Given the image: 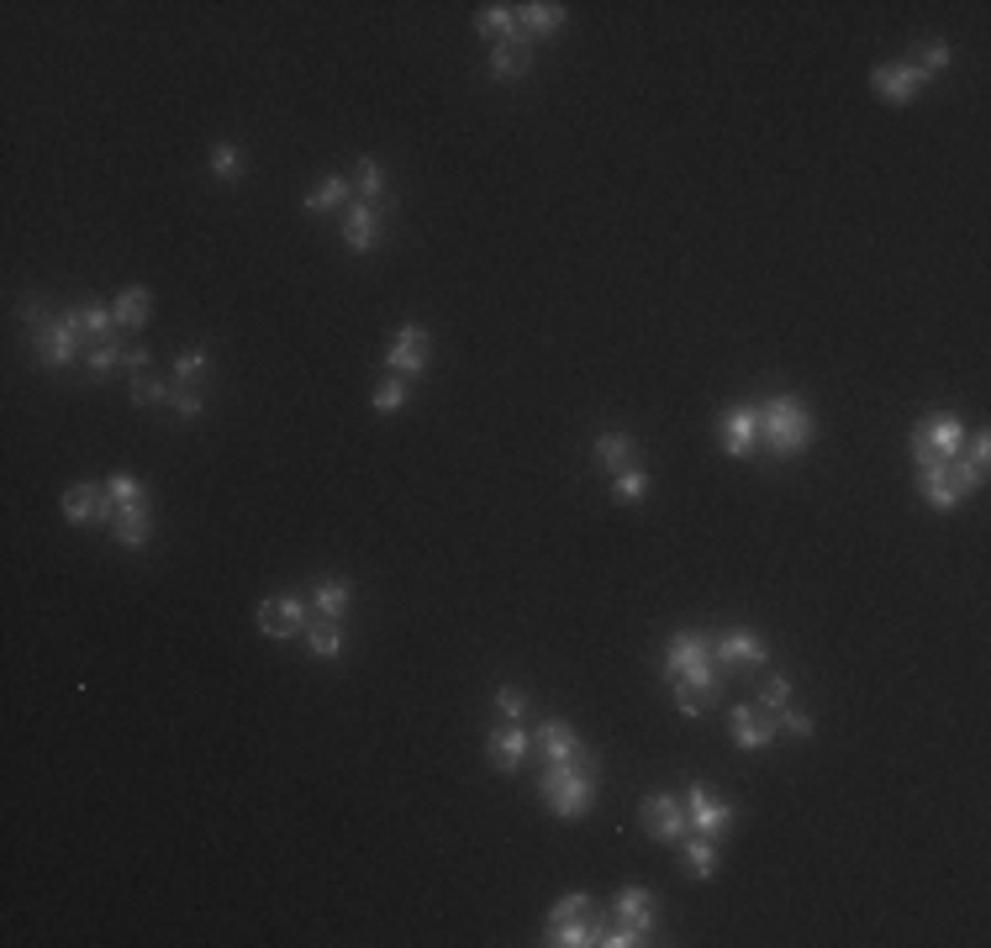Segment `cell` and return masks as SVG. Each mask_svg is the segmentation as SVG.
<instances>
[{"mask_svg":"<svg viewBox=\"0 0 991 948\" xmlns=\"http://www.w3.org/2000/svg\"><path fill=\"white\" fill-rule=\"evenodd\" d=\"M665 675L676 680V707L686 717H707V711L723 701V669L712 664V648L701 633H676L665 643Z\"/></svg>","mask_w":991,"mask_h":948,"instance_id":"6da1fadb","label":"cell"},{"mask_svg":"<svg viewBox=\"0 0 991 948\" xmlns=\"http://www.w3.org/2000/svg\"><path fill=\"white\" fill-rule=\"evenodd\" d=\"M812 438H818V422H812V411L807 401L797 396H771V401L760 406V449L771 453V459H801V453L812 449Z\"/></svg>","mask_w":991,"mask_h":948,"instance_id":"7a4b0ae2","label":"cell"},{"mask_svg":"<svg viewBox=\"0 0 991 948\" xmlns=\"http://www.w3.org/2000/svg\"><path fill=\"white\" fill-rule=\"evenodd\" d=\"M659 927V906H654L649 885H623L617 901H612V923L602 933V948H638L654 938Z\"/></svg>","mask_w":991,"mask_h":948,"instance_id":"3957f363","label":"cell"},{"mask_svg":"<svg viewBox=\"0 0 991 948\" xmlns=\"http://www.w3.org/2000/svg\"><path fill=\"white\" fill-rule=\"evenodd\" d=\"M538 796H543V806L554 811L559 822H581V817H591V806H596V769L543 764V775H538Z\"/></svg>","mask_w":991,"mask_h":948,"instance_id":"277c9868","label":"cell"},{"mask_svg":"<svg viewBox=\"0 0 991 948\" xmlns=\"http://www.w3.org/2000/svg\"><path fill=\"white\" fill-rule=\"evenodd\" d=\"M312 601L306 595H295V591H274L259 601V633L274 643H291L306 633V622H312V612H306Z\"/></svg>","mask_w":991,"mask_h":948,"instance_id":"5b68a950","label":"cell"},{"mask_svg":"<svg viewBox=\"0 0 991 948\" xmlns=\"http://www.w3.org/2000/svg\"><path fill=\"white\" fill-rule=\"evenodd\" d=\"M532 743L543 748V764H564V769H596V754L585 748L581 733H575L564 717H543Z\"/></svg>","mask_w":991,"mask_h":948,"instance_id":"8992f818","label":"cell"},{"mask_svg":"<svg viewBox=\"0 0 991 948\" xmlns=\"http://www.w3.org/2000/svg\"><path fill=\"white\" fill-rule=\"evenodd\" d=\"M386 216H390V201H348L343 206V243L348 254H375L380 237H386Z\"/></svg>","mask_w":991,"mask_h":948,"instance_id":"52a82bcc","label":"cell"},{"mask_svg":"<svg viewBox=\"0 0 991 948\" xmlns=\"http://www.w3.org/2000/svg\"><path fill=\"white\" fill-rule=\"evenodd\" d=\"M32 358H37L43 369H69L74 358H85V343H79L69 316H58V322L49 316L43 327H32Z\"/></svg>","mask_w":991,"mask_h":948,"instance_id":"ba28073f","label":"cell"},{"mask_svg":"<svg viewBox=\"0 0 991 948\" xmlns=\"http://www.w3.org/2000/svg\"><path fill=\"white\" fill-rule=\"evenodd\" d=\"M638 822H644V832H649L654 843H680V838L691 832V822H686V801L670 796V790H649V796L638 801Z\"/></svg>","mask_w":991,"mask_h":948,"instance_id":"9c48e42d","label":"cell"},{"mask_svg":"<svg viewBox=\"0 0 991 948\" xmlns=\"http://www.w3.org/2000/svg\"><path fill=\"white\" fill-rule=\"evenodd\" d=\"M680 801H686V822H691V832H707V838H723V832L733 828V822H739V806H733V801H723V796H718L712 785H701V780L691 785V790H686Z\"/></svg>","mask_w":991,"mask_h":948,"instance_id":"30bf717a","label":"cell"},{"mask_svg":"<svg viewBox=\"0 0 991 948\" xmlns=\"http://www.w3.org/2000/svg\"><path fill=\"white\" fill-rule=\"evenodd\" d=\"M428 358H433V332H428V327H401L386 343V375H401V379L417 385V379L428 375Z\"/></svg>","mask_w":991,"mask_h":948,"instance_id":"8fae6325","label":"cell"},{"mask_svg":"<svg viewBox=\"0 0 991 948\" xmlns=\"http://www.w3.org/2000/svg\"><path fill=\"white\" fill-rule=\"evenodd\" d=\"M707 648H712V664H718V669H750V664L771 659V643L760 638L754 627H728L718 638H707Z\"/></svg>","mask_w":991,"mask_h":948,"instance_id":"7c38bea8","label":"cell"},{"mask_svg":"<svg viewBox=\"0 0 991 948\" xmlns=\"http://www.w3.org/2000/svg\"><path fill=\"white\" fill-rule=\"evenodd\" d=\"M718 449L728 459H754L760 453V406H728L718 422Z\"/></svg>","mask_w":991,"mask_h":948,"instance_id":"4fadbf2b","label":"cell"},{"mask_svg":"<svg viewBox=\"0 0 991 948\" xmlns=\"http://www.w3.org/2000/svg\"><path fill=\"white\" fill-rule=\"evenodd\" d=\"M58 511H64V521L69 527H96V521H117V506H111V496H106V485H69L64 496H58Z\"/></svg>","mask_w":991,"mask_h":948,"instance_id":"5bb4252c","label":"cell"},{"mask_svg":"<svg viewBox=\"0 0 991 948\" xmlns=\"http://www.w3.org/2000/svg\"><path fill=\"white\" fill-rule=\"evenodd\" d=\"M871 90L886 100V106H907V100H918L923 90H928V74L907 58V64H881V69H871Z\"/></svg>","mask_w":991,"mask_h":948,"instance_id":"9a60e30c","label":"cell"},{"mask_svg":"<svg viewBox=\"0 0 991 948\" xmlns=\"http://www.w3.org/2000/svg\"><path fill=\"white\" fill-rule=\"evenodd\" d=\"M966 422L955 417V411H934V417H923L918 427H913V443H923L928 453H939V459H960V449H966Z\"/></svg>","mask_w":991,"mask_h":948,"instance_id":"2e32d148","label":"cell"},{"mask_svg":"<svg viewBox=\"0 0 991 948\" xmlns=\"http://www.w3.org/2000/svg\"><path fill=\"white\" fill-rule=\"evenodd\" d=\"M728 733H733L739 748L760 754V748H771L775 737H780V728H775V711H765L760 701H754V707H733V711H728Z\"/></svg>","mask_w":991,"mask_h":948,"instance_id":"e0dca14e","label":"cell"},{"mask_svg":"<svg viewBox=\"0 0 991 948\" xmlns=\"http://www.w3.org/2000/svg\"><path fill=\"white\" fill-rule=\"evenodd\" d=\"M528 748H532L528 728H523V722H502V728L491 733V743H485V758H491L496 775H517L523 758H528Z\"/></svg>","mask_w":991,"mask_h":948,"instance_id":"ac0fdd59","label":"cell"},{"mask_svg":"<svg viewBox=\"0 0 991 948\" xmlns=\"http://www.w3.org/2000/svg\"><path fill=\"white\" fill-rule=\"evenodd\" d=\"M517 11V37L523 43H543V37H554L564 17H570V6H559V0H532V6H511Z\"/></svg>","mask_w":991,"mask_h":948,"instance_id":"d6986e66","label":"cell"},{"mask_svg":"<svg viewBox=\"0 0 991 948\" xmlns=\"http://www.w3.org/2000/svg\"><path fill=\"white\" fill-rule=\"evenodd\" d=\"M606 933V917L591 906L585 917H570V923H543V944L549 948H596Z\"/></svg>","mask_w":991,"mask_h":948,"instance_id":"ffe728a7","label":"cell"},{"mask_svg":"<svg viewBox=\"0 0 991 948\" xmlns=\"http://www.w3.org/2000/svg\"><path fill=\"white\" fill-rule=\"evenodd\" d=\"M348 201H354V180H343V174H322V180L306 190V201H301V206H306L312 216H327V212H343Z\"/></svg>","mask_w":991,"mask_h":948,"instance_id":"44dd1931","label":"cell"},{"mask_svg":"<svg viewBox=\"0 0 991 948\" xmlns=\"http://www.w3.org/2000/svg\"><path fill=\"white\" fill-rule=\"evenodd\" d=\"M918 485H923V500H928L934 511H955V506L970 496L966 485H960V474H955V464L939 474H918Z\"/></svg>","mask_w":991,"mask_h":948,"instance_id":"7402d4cb","label":"cell"},{"mask_svg":"<svg viewBox=\"0 0 991 948\" xmlns=\"http://www.w3.org/2000/svg\"><path fill=\"white\" fill-rule=\"evenodd\" d=\"M306 601H312V612H316V616H333V622H343L348 601H354V585H348L343 574H333V580H312Z\"/></svg>","mask_w":991,"mask_h":948,"instance_id":"603a6c76","label":"cell"},{"mask_svg":"<svg viewBox=\"0 0 991 948\" xmlns=\"http://www.w3.org/2000/svg\"><path fill=\"white\" fill-rule=\"evenodd\" d=\"M591 453H596V464H602L606 474H623L628 464H638V443H633L628 432H596Z\"/></svg>","mask_w":991,"mask_h":948,"instance_id":"cb8c5ba5","label":"cell"},{"mask_svg":"<svg viewBox=\"0 0 991 948\" xmlns=\"http://www.w3.org/2000/svg\"><path fill=\"white\" fill-rule=\"evenodd\" d=\"M148 311H153V290H148V284H127V290H117V301H111V316H117L121 332H138L148 322Z\"/></svg>","mask_w":991,"mask_h":948,"instance_id":"d4e9b609","label":"cell"},{"mask_svg":"<svg viewBox=\"0 0 991 948\" xmlns=\"http://www.w3.org/2000/svg\"><path fill=\"white\" fill-rule=\"evenodd\" d=\"M532 53H538V47L523 43V37L496 43V47H491V79H523V74L532 69Z\"/></svg>","mask_w":991,"mask_h":948,"instance_id":"484cf974","label":"cell"},{"mask_svg":"<svg viewBox=\"0 0 991 948\" xmlns=\"http://www.w3.org/2000/svg\"><path fill=\"white\" fill-rule=\"evenodd\" d=\"M966 459H955V474H960V485H966V491H981V485H987V459H991V438L987 432H970L966 438Z\"/></svg>","mask_w":991,"mask_h":948,"instance_id":"4316f807","label":"cell"},{"mask_svg":"<svg viewBox=\"0 0 991 948\" xmlns=\"http://www.w3.org/2000/svg\"><path fill=\"white\" fill-rule=\"evenodd\" d=\"M148 538H153V511H117V521H111V543L127 548V553H143Z\"/></svg>","mask_w":991,"mask_h":948,"instance_id":"83f0119b","label":"cell"},{"mask_svg":"<svg viewBox=\"0 0 991 948\" xmlns=\"http://www.w3.org/2000/svg\"><path fill=\"white\" fill-rule=\"evenodd\" d=\"M306 648H312V659H343V622H333V616H312L306 622Z\"/></svg>","mask_w":991,"mask_h":948,"instance_id":"f1b7e54d","label":"cell"},{"mask_svg":"<svg viewBox=\"0 0 991 948\" xmlns=\"http://www.w3.org/2000/svg\"><path fill=\"white\" fill-rule=\"evenodd\" d=\"M680 843H686V870H691V875L697 880H712L718 875V864H723V853H718V838H707V832H686V838H680Z\"/></svg>","mask_w":991,"mask_h":948,"instance_id":"f546056e","label":"cell"},{"mask_svg":"<svg viewBox=\"0 0 991 948\" xmlns=\"http://www.w3.org/2000/svg\"><path fill=\"white\" fill-rule=\"evenodd\" d=\"M106 496L117 511H153V491H148L143 480H132V474H111L106 480Z\"/></svg>","mask_w":991,"mask_h":948,"instance_id":"4dcf8cb0","label":"cell"},{"mask_svg":"<svg viewBox=\"0 0 991 948\" xmlns=\"http://www.w3.org/2000/svg\"><path fill=\"white\" fill-rule=\"evenodd\" d=\"M475 26H481V37L491 47L511 43V37H517V11H511V6H481V11H475Z\"/></svg>","mask_w":991,"mask_h":948,"instance_id":"1f68e13d","label":"cell"},{"mask_svg":"<svg viewBox=\"0 0 991 948\" xmlns=\"http://www.w3.org/2000/svg\"><path fill=\"white\" fill-rule=\"evenodd\" d=\"M170 390H174V379H159V375H132L127 379V396H132V406H170Z\"/></svg>","mask_w":991,"mask_h":948,"instance_id":"d6a6232c","label":"cell"},{"mask_svg":"<svg viewBox=\"0 0 991 948\" xmlns=\"http://www.w3.org/2000/svg\"><path fill=\"white\" fill-rule=\"evenodd\" d=\"M411 401V379H401V375H386L375 390H369V406L380 411V417H390V411H401V406Z\"/></svg>","mask_w":991,"mask_h":948,"instance_id":"836d02e7","label":"cell"},{"mask_svg":"<svg viewBox=\"0 0 991 948\" xmlns=\"http://www.w3.org/2000/svg\"><path fill=\"white\" fill-rule=\"evenodd\" d=\"M206 375H212V354H206V348H185V354L174 358V369H170V379H174V385H185V390L201 385Z\"/></svg>","mask_w":991,"mask_h":948,"instance_id":"e575fe53","label":"cell"},{"mask_svg":"<svg viewBox=\"0 0 991 948\" xmlns=\"http://www.w3.org/2000/svg\"><path fill=\"white\" fill-rule=\"evenodd\" d=\"M243 169H248V153H243L238 142H217L212 148V180H222V185H233Z\"/></svg>","mask_w":991,"mask_h":948,"instance_id":"d590c367","label":"cell"},{"mask_svg":"<svg viewBox=\"0 0 991 948\" xmlns=\"http://www.w3.org/2000/svg\"><path fill=\"white\" fill-rule=\"evenodd\" d=\"M644 491H649V470H644V464H628L623 474H612V500H617V506L644 500Z\"/></svg>","mask_w":991,"mask_h":948,"instance_id":"8d00e7d4","label":"cell"},{"mask_svg":"<svg viewBox=\"0 0 991 948\" xmlns=\"http://www.w3.org/2000/svg\"><path fill=\"white\" fill-rule=\"evenodd\" d=\"M354 190H359V201H386V164L380 159H359L354 164Z\"/></svg>","mask_w":991,"mask_h":948,"instance_id":"74e56055","label":"cell"},{"mask_svg":"<svg viewBox=\"0 0 991 948\" xmlns=\"http://www.w3.org/2000/svg\"><path fill=\"white\" fill-rule=\"evenodd\" d=\"M913 64H918L928 79H934V74H944V69H949V43H944V37H928V43H918V58H913Z\"/></svg>","mask_w":991,"mask_h":948,"instance_id":"f35d334b","label":"cell"},{"mask_svg":"<svg viewBox=\"0 0 991 948\" xmlns=\"http://www.w3.org/2000/svg\"><path fill=\"white\" fill-rule=\"evenodd\" d=\"M121 348H127V343H111V348H90V354H85V375H90V379H106V375H111V369L121 364Z\"/></svg>","mask_w":991,"mask_h":948,"instance_id":"ab89813d","label":"cell"},{"mask_svg":"<svg viewBox=\"0 0 991 948\" xmlns=\"http://www.w3.org/2000/svg\"><path fill=\"white\" fill-rule=\"evenodd\" d=\"M760 707H765V711H786V707H791V680H786V675H771V680L760 686Z\"/></svg>","mask_w":991,"mask_h":948,"instance_id":"60d3db41","label":"cell"},{"mask_svg":"<svg viewBox=\"0 0 991 948\" xmlns=\"http://www.w3.org/2000/svg\"><path fill=\"white\" fill-rule=\"evenodd\" d=\"M775 728H780V733H791V737H812V733H818V722H812L807 711H797V707L775 711Z\"/></svg>","mask_w":991,"mask_h":948,"instance_id":"b9f144b4","label":"cell"},{"mask_svg":"<svg viewBox=\"0 0 991 948\" xmlns=\"http://www.w3.org/2000/svg\"><path fill=\"white\" fill-rule=\"evenodd\" d=\"M496 711H502L507 722H523V717H528V696L517 686H496Z\"/></svg>","mask_w":991,"mask_h":948,"instance_id":"7bdbcfd3","label":"cell"},{"mask_svg":"<svg viewBox=\"0 0 991 948\" xmlns=\"http://www.w3.org/2000/svg\"><path fill=\"white\" fill-rule=\"evenodd\" d=\"M585 912H591V896H585V891H570L543 923H570V917H585Z\"/></svg>","mask_w":991,"mask_h":948,"instance_id":"ee69618b","label":"cell"},{"mask_svg":"<svg viewBox=\"0 0 991 948\" xmlns=\"http://www.w3.org/2000/svg\"><path fill=\"white\" fill-rule=\"evenodd\" d=\"M170 406L180 411V417H206V396H195V390H185V385H174L170 390Z\"/></svg>","mask_w":991,"mask_h":948,"instance_id":"f6af8a7d","label":"cell"},{"mask_svg":"<svg viewBox=\"0 0 991 948\" xmlns=\"http://www.w3.org/2000/svg\"><path fill=\"white\" fill-rule=\"evenodd\" d=\"M121 364H127L132 375H143L148 364H153V354H148V343H127V348H121Z\"/></svg>","mask_w":991,"mask_h":948,"instance_id":"bcb514c9","label":"cell"}]
</instances>
